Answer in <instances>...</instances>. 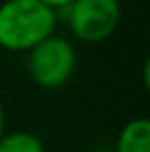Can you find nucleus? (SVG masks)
Masks as SVG:
<instances>
[{
    "label": "nucleus",
    "instance_id": "2",
    "mask_svg": "<svg viewBox=\"0 0 150 152\" xmlns=\"http://www.w3.org/2000/svg\"><path fill=\"white\" fill-rule=\"evenodd\" d=\"M76 62L74 45L64 37L50 35L33 50H29L27 72L37 86L56 91L68 84L76 70Z\"/></svg>",
    "mask_w": 150,
    "mask_h": 152
},
{
    "label": "nucleus",
    "instance_id": "1",
    "mask_svg": "<svg viewBox=\"0 0 150 152\" xmlns=\"http://www.w3.org/2000/svg\"><path fill=\"white\" fill-rule=\"evenodd\" d=\"M56 10L41 0H6L0 4V48L29 51L53 35Z\"/></svg>",
    "mask_w": 150,
    "mask_h": 152
},
{
    "label": "nucleus",
    "instance_id": "7",
    "mask_svg": "<svg viewBox=\"0 0 150 152\" xmlns=\"http://www.w3.org/2000/svg\"><path fill=\"white\" fill-rule=\"evenodd\" d=\"M4 134V107H2V101H0V138Z\"/></svg>",
    "mask_w": 150,
    "mask_h": 152
},
{
    "label": "nucleus",
    "instance_id": "6",
    "mask_svg": "<svg viewBox=\"0 0 150 152\" xmlns=\"http://www.w3.org/2000/svg\"><path fill=\"white\" fill-rule=\"evenodd\" d=\"M41 2H43V4H48L50 8H53V10H56V8H66L72 0H41Z\"/></svg>",
    "mask_w": 150,
    "mask_h": 152
},
{
    "label": "nucleus",
    "instance_id": "4",
    "mask_svg": "<svg viewBox=\"0 0 150 152\" xmlns=\"http://www.w3.org/2000/svg\"><path fill=\"white\" fill-rule=\"evenodd\" d=\"M117 152H150V121L136 117L127 121L117 138Z\"/></svg>",
    "mask_w": 150,
    "mask_h": 152
},
{
    "label": "nucleus",
    "instance_id": "3",
    "mask_svg": "<svg viewBox=\"0 0 150 152\" xmlns=\"http://www.w3.org/2000/svg\"><path fill=\"white\" fill-rule=\"evenodd\" d=\"M66 8L72 33L86 43H99L111 37L121 17L117 0H72Z\"/></svg>",
    "mask_w": 150,
    "mask_h": 152
},
{
    "label": "nucleus",
    "instance_id": "5",
    "mask_svg": "<svg viewBox=\"0 0 150 152\" xmlns=\"http://www.w3.org/2000/svg\"><path fill=\"white\" fill-rule=\"evenodd\" d=\"M0 152H45L43 142L31 132H10L2 134Z\"/></svg>",
    "mask_w": 150,
    "mask_h": 152
}]
</instances>
